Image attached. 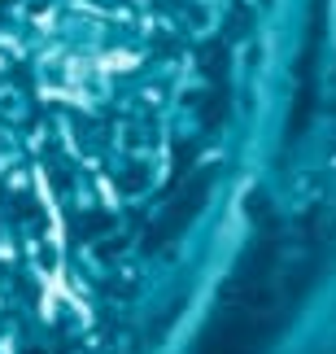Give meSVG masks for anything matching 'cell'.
Listing matches in <instances>:
<instances>
[{"mask_svg":"<svg viewBox=\"0 0 336 354\" xmlns=\"http://www.w3.org/2000/svg\"><path fill=\"white\" fill-rule=\"evenodd\" d=\"M279 284H275V245H258L253 258L245 263V271L232 284V297H227L219 324H214L210 342L197 354H253L262 350V342L275 333L279 324Z\"/></svg>","mask_w":336,"mask_h":354,"instance_id":"obj_1","label":"cell"}]
</instances>
